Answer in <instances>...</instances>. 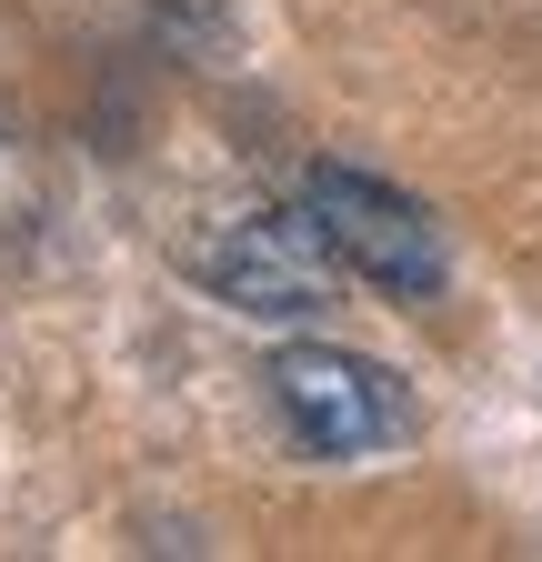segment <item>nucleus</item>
Masks as SVG:
<instances>
[{"label":"nucleus","mask_w":542,"mask_h":562,"mask_svg":"<svg viewBox=\"0 0 542 562\" xmlns=\"http://www.w3.org/2000/svg\"><path fill=\"white\" fill-rule=\"evenodd\" d=\"M302 211L321 222V241L342 251V271H362L372 292L392 302H442V281H452V241L442 222L413 201V191H392L352 161H312L302 171Z\"/></svg>","instance_id":"obj_1"},{"label":"nucleus","mask_w":542,"mask_h":562,"mask_svg":"<svg viewBox=\"0 0 542 562\" xmlns=\"http://www.w3.org/2000/svg\"><path fill=\"white\" fill-rule=\"evenodd\" d=\"M261 382H271V402H282L292 442L321 452V462H362V452H392V442L422 432L402 372L362 362V351H342V341H282Z\"/></svg>","instance_id":"obj_2"},{"label":"nucleus","mask_w":542,"mask_h":562,"mask_svg":"<svg viewBox=\"0 0 542 562\" xmlns=\"http://www.w3.org/2000/svg\"><path fill=\"white\" fill-rule=\"evenodd\" d=\"M191 281L212 302L251 312V322H321L342 302V251L321 241V222L292 201V211H241L212 241L191 251Z\"/></svg>","instance_id":"obj_3"}]
</instances>
